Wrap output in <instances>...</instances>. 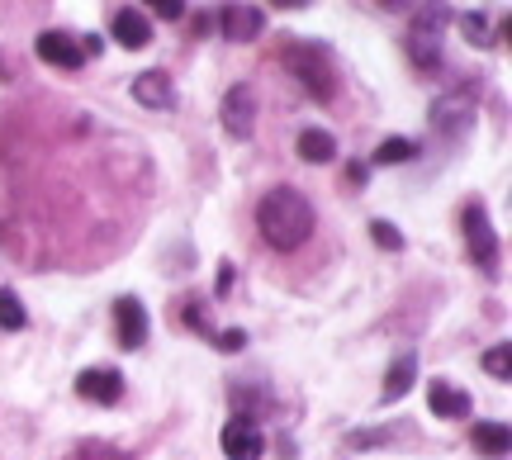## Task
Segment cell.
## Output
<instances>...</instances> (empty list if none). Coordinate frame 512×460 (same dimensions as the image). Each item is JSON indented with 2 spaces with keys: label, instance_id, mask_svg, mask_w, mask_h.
Returning <instances> with one entry per match:
<instances>
[{
  "label": "cell",
  "instance_id": "6da1fadb",
  "mask_svg": "<svg viewBox=\"0 0 512 460\" xmlns=\"http://www.w3.org/2000/svg\"><path fill=\"white\" fill-rule=\"evenodd\" d=\"M256 228L275 252H294L313 233V204L290 185H275L271 195L256 204Z\"/></svg>",
  "mask_w": 512,
  "mask_h": 460
},
{
  "label": "cell",
  "instance_id": "7a4b0ae2",
  "mask_svg": "<svg viewBox=\"0 0 512 460\" xmlns=\"http://www.w3.org/2000/svg\"><path fill=\"white\" fill-rule=\"evenodd\" d=\"M280 62H285L290 76H299V86H304L313 100H332V95H337V67H332V53L323 43H290V48L280 53Z\"/></svg>",
  "mask_w": 512,
  "mask_h": 460
},
{
  "label": "cell",
  "instance_id": "3957f363",
  "mask_svg": "<svg viewBox=\"0 0 512 460\" xmlns=\"http://www.w3.org/2000/svg\"><path fill=\"white\" fill-rule=\"evenodd\" d=\"M460 223H465V252H470V261H475V271L479 276H498V233H494V223H489V209L479 200L465 204V214H460Z\"/></svg>",
  "mask_w": 512,
  "mask_h": 460
},
{
  "label": "cell",
  "instance_id": "277c9868",
  "mask_svg": "<svg viewBox=\"0 0 512 460\" xmlns=\"http://www.w3.org/2000/svg\"><path fill=\"white\" fill-rule=\"evenodd\" d=\"M451 19L446 5H418V15L408 24V57L418 72H432L441 62V24Z\"/></svg>",
  "mask_w": 512,
  "mask_h": 460
},
{
  "label": "cell",
  "instance_id": "5b68a950",
  "mask_svg": "<svg viewBox=\"0 0 512 460\" xmlns=\"http://www.w3.org/2000/svg\"><path fill=\"white\" fill-rule=\"evenodd\" d=\"M470 124H475V95L465 91V86H456V91H446L432 100V129H437L441 138L456 143Z\"/></svg>",
  "mask_w": 512,
  "mask_h": 460
},
{
  "label": "cell",
  "instance_id": "8992f818",
  "mask_svg": "<svg viewBox=\"0 0 512 460\" xmlns=\"http://www.w3.org/2000/svg\"><path fill=\"white\" fill-rule=\"evenodd\" d=\"M223 456L228 460H261V451H266V432L256 427V418H228V427H223Z\"/></svg>",
  "mask_w": 512,
  "mask_h": 460
},
{
  "label": "cell",
  "instance_id": "52a82bcc",
  "mask_svg": "<svg viewBox=\"0 0 512 460\" xmlns=\"http://www.w3.org/2000/svg\"><path fill=\"white\" fill-rule=\"evenodd\" d=\"M76 394L86 399V404H119L124 399V375L114 366H95V370H81L76 375Z\"/></svg>",
  "mask_w": 512,
  "mask_h": 460
},
{
  "label": "cell",
  "instance_id": "ba28073f",
  "mask_svg": "<svg viewBox=\"0 0 512 460\" xmlns=\"http://www.w3.org/2000/svg\"><path fill=\"white\" fill-rule=\"evenodd\" d=\"M38 57H43L48 67H57V72H76V67L86 62L81 38L62 34V29H43V34H38Z\"/></svg>",
  "mask_w": 512,
  "mask_h": 460
},
{
  "label": "cell",
  "instance_id": "9c48e42d",
  "mask_svg": "<svg viewBox=\"0 0 512 460\" xmlns=\"http://www.w3.org/2000/svg\"><path fill=\"white\" fill-rule=\"evenodd\" d=\"M114 337H119V347L124 351H138L147 342V309L138 299H119L114 304Z\"/></svg>",
  "mask_w": 512,
  "mask_h": 460
},
{
  "label": "cell",
  "instance_id": "30bf717a",
  "mask_svg": "<svg viewBox=\"0 0 512 460\" xmlns=\"http://www.w3.org/2000/svg\"><path fill=\"white\" fill-rule=\"evenodd\" d=\"M252 119H256L252 86H228V95H223V129H228V138H247Z\"/></svg>",
  "mask_w": 512,
  "mask_h": 460
},
{
  "label": "cell",
  "instance_id": "8fae6325",
  "mask_svg": "<svg viewBox=\"0 0 512 460\" xmlns=\"http://www.w3.org/2000/svg\"><path fill=\"white\" fill-rule=\"evenodd\" d=\"M219 29L223 38H233V43H247L266 29V10L261 5H223L219 10Z\"/></svg>",
  "mask_w": 512,
  "mask_h": 460
},
{
  "label": "cell",
  "instance_id": "7c38bea8",
  "mask_svg": "<svg viewBox=\"0 0 512 460\" xmlns=\"http://www.w3.org/2000/svg\"><path fill=\"white\" fill-rule=\"evenodd\" d=\"M133 100H138V105H147V110H171V105H176L171 76H166V72H143V76H133Z\"/></svg>",
  "mask_w": 512,
  "mask_h": 460
},
{
  "label": "cell",
  "instance_id": "4fadbf2b",
  "mask_svg": "<svg viewBox=\"0 0 512 460\" xmlns=\"http://www.w3.org/2000/svg\"><path fill=\"white\" fill-rule=\"evenodd\" d=\"M427 408H432L437 418H470V394L456 389L451 380H432V385H427Z\"/></svg>",
  "mask_w": 512,
  "mask_h": 460
},
{
  "label": "cell",
  "instance_id": "5bb4252c",
  "mask_svg": "<svg viewBox=\"0 0 512 460\" xmlns=\"http://www.w3.org/2000/svg\"><path fill=\"white\" fill-rule=\"evenodd\" d=\"M413 375H418V356H413V351H399V356H394V366H389V375H384V389H380L384 404L403 399V394L413 389Z\"/></svg>",
  "mask_w": 512,
  "mask_h": 460
},
{
  "label": "cell",
  "instance_id": "9a60e30c",
  "mask_svg": "<svg viewBox=\"0 0 512 460\" xmlns=\"http://www.w3.org/2000/svg\"><path fill=\"white\" fill-rule=\"evenodd\" d=\"M294 152H299V162H313L323 166L337 157V138H332L328 129H304L299 133V143H294Z\"/></svg>",
  "mask_w": 512,
  "mask_h": 460
},
{
  "label": "cell",
  "instance_id": "2e32d148",
  "mask_svg": "<svg viewBox=\"0 0 512 460\" xmlns=\"http://www.w3.org/2000/svg\"><path fill=\"white\" fill-rule=\"evenodd\" d=\"M114 38H119L124 48H147V43H152V24H147L143 10H119V15H114Z\"/></svg>",
  "mask_w": 512,
  "mask_h": 460
},
{
  "label": "cell",
  "instance_id": "e0dca14e",
  "mask_svg": "<svg viewBox=\"0 0 512 460\" xmlns=\"http://www.w3.org/2000/svg\"><path fill=\"white\" fill-rule=\"evenodd\" d=\"M475 451L489 460H503L512 451V427L503 423H475Z\"/></svg>",
  "mask_w": 512,
  "mask_h": 460
},
{
  "label": "cell",
  "instance_id": "ac0fdd59",
  "mask_svg": "<svg viewBox=\"0 0 512 460\" xmlns=\"http://www.w3.org/2000/svg\"><path fill=\"white\" fill-rule=\"evenodd\" d=\"M413 157H418L413 138H384L380 152H375V166H399V162H413Z\"/></svg>",
  "mask_w": 512,
  "mask_h": 460
},
{
  "label": "cell",
  "instance_id": "d6986e66",
  "mask_svg": "<svg viewBox=\"0 0 512 460\" xmlns=\"http://www.w3.org/2000/svg\"><path fill=\"white\" fill-rule=\"evenodd\" d=\"M24 323H29V313H24V304L15 299V290H0V328L19 332Z\"/></svg>",
  "mask_w": 512,
  "mask_h": 460
},
{
  "label": "cell",
  "instance_id": "ffe728a7",
  "mask_svg": "<svg viewBox=\"0 0 512 460\" xmlns=\"http://www.w3.org/2000/svg\"><path fill=\"white\" fill-rule=\"evenodd\" d=\"M484 370H489L494 380H508V375H512V347H508V342H498V347L484 351Z\"/></svg>",
  "mask_w": 512,
  "mask_h": 460
},
{
  "label": "cell",
  "instance_id": "44dd1931",
  "mask_svg": "<svg viewBox=\"0 0 512 460\" xmlns=\"http://www.w3.org/2000/svg\"><path fill=\"white\" fill-rule=\"evenodd\" d=\"M370 238H375V247H384V252H399L403 247V233L394 228V223H384V219L370 223Z\"/></svg>",
  "mask_w": 512,
  "mask_h": 460
},
{
  "label": "cell",
  "instance_id": "7402d4cb",
  "mask_svg": "<svg viewBox=\"0 0 512 460\" xmlns=\"http://www.w3.org/2000/svg\"><path fill=\"white\" fill-rule=\"evenodd\" d=\"M76 460H128L124 451H114L110 442H81L76 446Z\"/></svg>",
  "mask_w": 512,
  "mask_h": 460
},
{
  "label": "cell",
  "instance_id": "603a6c76",
  "mask_svg": "<svg viewBox=\"0 0 512 460\" xmlns=\"http://www.w3.org/2000/svg\"><path fill=\"white\" fill-rule=\"evenodd\" d=\"M460 29H465V38H470V43H479V48L489 43V19L479 15V10H475V15H465V19H460Z\"/></svg>",
  "mask_w": 512,
  "mask_h": 460
},
{
  "label": "cell",
  "instance_id": "cb8c5ba5",
  "mask_svg": "<svg viewBox=\"0 0 512 460\" xmlns=\"http://www.w3.org/2000/svg\"><path fill=\"white\" fill-rule=\"evenodd\" d=\"M143 10H152L157 19H181V15H185L181 0H152V5H143Z\"/></svg>",
  "mask_w": 512,
  "mask_h": 460
},
{
  "label": "cell",
  "instance_id": "d4e9b609",
  "mask_svg": "<svg viewBox=\"0 0 512 460\" xmlns=\"http://www.w3.org/2000/svg\"><path fill=\"white\" fill-rule=\"evenodd\" d=\"M214 342H219V347H223V351H242V347H247V332H242V328L214 332Z\"/></svg>",
  "mask_w": 512,
  "mask_h": 460
},
{
  "label": "cell",
  "instance_id": "484cf974",
  "mask_svg": "<svg viewBox=\"0 0 512 460\" xmlns=\"http://www.w3.org/2000/svg\"><path fill=\"white\" fill-rule=\"evenodd\" d=\"M228 290H233V261L219 266V295H228Z\"/></svg>",
  "mask_w": 512,
  "mask_h": 460
}]
</instances>
